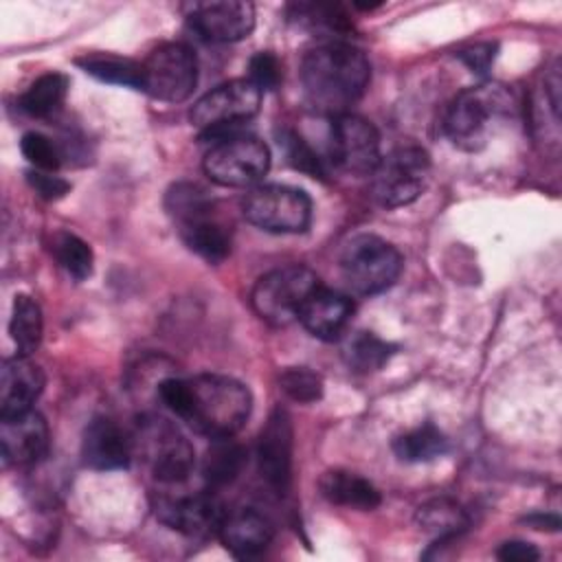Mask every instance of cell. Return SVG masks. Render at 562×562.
<instances>
[{
    "instance_id": "cell-7",
    "label": "cell",
    "mask_w": 562,
    "mask_h": 562,
    "mask_svg": "<svg viewBox=\"0 0 562 562\" xmlns=\"http://www.w3.org/2000/svg\"><path fill=\"white\" fill-rule=\"evenodd\" d=\"M342 279L356 294H380L402 272L400 250L378 235H356L340 252Z\"/></svg>"
},
{
    "instance_id": "cell-17",
    "label": "cell",
    "mask_w": 562,
    "mask_h": 562,
    "mask_svg": "<svg viewBox=\"0 0 562 562\" xmlns=\"http://www.w3.org/2000/svg\"><path fill=\"white\" fill-rule=\"evenodd\" d=\"M83 463L92 470H123L130 465L132 439L121 430V426L108 417H94L81 439Z\"/></svg>"
},
{
    "instance_id": "cell-30",
    "label": "cell",
    "mask_w": 562,
    "mask_h": 562,
    "mask_svg": "<svg viewBox=\"0 0 562 562\" xmlns=\"http://www.w3.org/2000/svg\"><path fill=\"white\" fill-rule=\"evenodd\" d=\"M50 252L57 259V263L77 281H83L92 274L94 266V255L92 248L77 237L75 233L68 231H57L50 237Z\"/></svg>"
},
{
    "instance_id": "cell-36",
    "label": "cell",
    "mask_w": 562,
    "mask_h": 562,
    "mask_svg": "<svg viewBox=\"0 0 562 562\" xmlns=\"http://www.w3.org/2000/svg\"><path fill=\"white\" fill-rule=\"evenodd\" d=\"M26 180L31 184V189L42 198V200H59L70 191V184L57 176L55 171H42V169H31L26 171Z\"/></svg>"
},
{
    "instance_id": "cell-4",
    "label": "cell",
    "mask_w": 562,
    "mask_h": 562,
    "mask_svg": "<svg viewBox=\"0 0 562 562\" xmlns=\"http://www.w3.org/2000/svg\"><path fill=\"white\" fill-rule=\"evenodd\" d=\"M509 99L501 86L485 83L459 92L443 116V132L454 147L479 151L485 147L492 123L507 110Z\"/></svg>"
},
{
    "instance_id": "cell-34",
    "label": "cell",
    "mask_w": 562,
    "mask_h": 562,
    "mask_svg": "<svg viewBox=\"0 0 562 562\" xmlns=\"http://www.w3.org/2000/svg\"><path fill=\"white\" fill-rule=\"evenodd\" d=\"M20 149L35 169L55 171L61 165V151L57 143L40 132H26L20 140Z\"/></svg>"
},
{
    "instance_id": "cell-20",
    "label": "cell",
    "mask_w": 562,
    "mask_h": 562,
    "mask_svg": "<svg viewBox=\"0 0 562 562\" xmlns=\"http://www.w3.org/2000/svg\"><path fill=\"white\" fill-rule=\"evenodd\" d=\"M353 303L349 296L318 285L301 307V325L321 340H336L351 321Z\"/></svg>"
},
{
    "instance_id": "cell-26",
    "label": "cell",
    "mask_w": 562,
    "mask_h": 562,
    "mask_svg": "<svg viewBox=\"0 0 562 562\" xmlns=\"http://www.w3.org/2000/svg\"><path fill=\"white\" fill-rule=\"evenodd\" d=\"M42 310L37 301L29 294H15L11 305V321H9V334L18 347L20 356H31L42 340Z\"/></svg>"
},
{
    "instance_id": "cell-21",
    "label": "cell",
    "mask_w": 562,
    "mask_h": 562,
    "mask_svg": "<svg viewBox=\"0 0 562 562\" xmlns=\"http://www.w3.org/2000/svg\"><path fill=\"white\" fill-rule=\"evenodd\" d=\"M176 228L184 246L209 263H220L231 252V233L226 224L217 220L215 211L178 222Z\"/></svg>"
},
{
    "instance_id": "cell-3",
    "label": "cell",
    "mask_w": 562,
    "mask_h": 562,
    "mask_svg": "<svg viewBox=\"0 0 562 562\" xmlns=\"http://www.w3.org/2000/svg\"><path fill=\"white\" fill-rule=\"evenodd\" d=\"M132 450L140 454L151 476L165 485H178L189 479L195 465V452L189 439L169 419L145 415L136 424Z\"/></svg>"
},
{
    "instance_id": "cell-6",
    "label": "cell",
    "mask_w": 562,
    "mask_h": 562,
    "mask_svg": "<svg viewBox=\"0 0 562 562\" xmlns=\"http://www.w3.org/2000/svg\"><path fill=\"white\" fill-rule=\"evenodd\" d=\"M261 90L248 79H231L200 97L191 108V123L202 136L220 140L239 134L237 127L259 112Z\"/></svg>"
},
{
    "instance_id": "cell-10",
    "label": "cell",
    "mask_w": 562,
    "mask_h": 562,
    "mask_svg": "<svg viewBox=\"0 0 562 562\" xmlns=\"http://www.w3.org/2000/svg\"><path fill=\"white\" fill-rule=\"evenodd\" d=\"M244 217L268 233H303L312 222L305 191L288 184H257L241 202Z\"/></svg>"
},
{
    "instance_id": "cell-32",
    "label": "cell",
    "mask_w": 562,
    "mask_h": 562,
    "mask_svg": "<svg viewBox=\"0 0 562 562\" xmlns=\"http://www.w3.org/2000/svg\"><path fill=\"white\" fill-rule=\"evenodd\" d=\"M279 386L281 391L299 402V404H312L321 400L323 395V380L318 373L310 371L307 367H288L279 373Z\"/></svg>"
},
{
    "instance_id": "cell-39",
    "label": "cell",
    "mask_w": 562,
    "mask_h": 562,
    "mask_svg": "<svg viewBox=\"0 0 562 562\" xmlns=\"http://www.w3.org/2000/svg\"><path fill=\"white\" fill-rule=\"evenodd\" d=\"M527 522L533 529H551V531H555L560 527V518L553 516V514H544V516L542 514H533V516L527 518Z\"/></svg>"
},
{
    "instance_id": "cell-1",
    "label": "cell",
    "mask_w": 562,
    "mask_h": 562,
    "mask_svg": "<svg viewBox=\"0 0 562 562\" xmlns=\"http://www.w3.org/2000/svg\"><path fill=\"white\" fill-rule=\"evenodd\" d=\"M158 395L173 415L209 439L233 437L252 408L248 386L217 373L162 380Z\"/></svg>"
},
{
    "instance_id": "cell-12",
    "label": "cell",
    "mask_w": 562,
    "mask_h": 562,
    "mask_svg": "<svg viewBox=\"0 0 562 562\" xmlns=\"http://www.w3.org/2000/svg\"><path fill=\"white\" fill-rule=\"evenodd\" d=\"M329 160L351 176H371L380 160V134L358 114H338L329 127Z\"/></svg>"
},
{
    "instance_id": "cell-16",
    "label": "cell",
    "mask_w": 562,
    "mask_h": 562,
    "mask_svg": "<svg viewBox=\"0 0 562 562\" xmlns=\"http://www.w3.org/2000/svg\"><path fill=\"white\" fill-rule=\"evenodd\" d=\"M0 443L7 463L31 465L48 452V424L33 408L18 415L0 417Z\"/></svg>"
},
{
    "instance_id": "cell-29",
    "label": "cell",
    "mask_w": 562,
    "mask_h": 562,
    "mask_svg": "<svg viewBox=\"0 0 562 562\" xmlns=\"http://www.w3.org/2000/svg\"><path fill=\"white\" fill-rule=\"evenodd\" d=\"M417 522L424 531L441 540L454 538L468 527L465 512L450 498H432L417 509Z\"/></svg>"
},
{
    "instance_id": "cell-23",
    "label": "cell",
    "mask_w": 562,
    "mask_h": 562,
    "mask_svg": "<svg viewBox=\"0 0 562 562\" xmlns=\"http://www.w3.org/2000/svg\"><path fill=\"white\" fill-rule=\"evenodd\" d=\"M77 66L103 83L125 86L134 90L143 88V64L130 57L112 53H86L77 59Z\"/></svg>"
},
{
    "instance_id": "cell-31",
    "label": "cell",
    "mask_w": 562,
    "mask_h": 562,
    "mask_svg": "<svg viewBox=\"0 0 562 562\" xmlns=\"http://www.w3.org/2000/svg\"><path fill=\"white\" fill-rule=\"evenodd\" d=\"M290 20L316 31V33H327V35H340L351 29L347 13L342 11L340 4H321V2H299L290 4Z\"/></svg>"
},
{
    "instance_id": "cell-22",
    "label": "cell",
    "mask_w": 562,
    "mask_h": 562,
    "mask_svg": "<svg viewBox=\"0 0 562 562\" xmlns=\"http://www.w3.org/2000/svg\"><path fill=\"white\" fill-rule=\"evenodd\" d=\"M318 487L329 503L351 507V509L371 512L382 501L378 487L369 479L349 470H327L321 476Z\"/></svg>"
},
{
    "instance_id": "cell-13",
    "label": "cell",
    "mask_w": 562,
    "mask_h": 562,
    "mask_svg": "<svg viewBox=\"0 0 562 562\" xmlns=\"http://www.w3.org/2000/svg\"><path fill=\"white\" fill-rule=\"evenodd\" d=\"M189 26L209 42H239L255 29V7L244 0L184 4Z\"/></svg>"
},
{
    "instance_id": "cell-37",
    "label": "cell",
    "mask_w": 562,
    "mask_h": 562,
    "mask_svg": "<svg viewBox=\"0 0 562 562\" xmlns=\"http://www.w3.org/2000/svg\"><path fill=\"white\" fill-rule=\"evenodd\" d=\"M457 57L472 70V72H485L490 68V64L496 57V44L483 42V44H474L470 48H463L457 53Z\"/></svg>"
},
{
    "instance_id": "cell-15",
    "label": "cell",
    "mask_w": 562,
    "mask_h": 562,
    "mask_svg": "<svg viewBox=\"0 0 562 562\" xmlns=\"http://www.w3.org/2000/svg\"><path fill=\"white\" fill-rule=\"evenodd\" d=\"M154 514L169 529H176L187 536H206L220 529V522L226 512L211 492H195L156 496Z\"/></svg>"
},
{
    "instance_id": "cell-2",
    "label": "cell",
    "mask_w": 562,
    "mask_h": 562,
    "mask_svg": "<svg viewBox=\"0 0 562 562\" xmlns=\"http://www.w3.org/2000/svg\"><path fill=\"white\" fill-rule=\"evenodd\" d=\"M371 79L367 55L340 40H327L305 53L301 86L305 101L321 114L338 116L362 97Z\"/></svg>"
},
{
    "instance_id": "cell-38",
    "label": "cell",
    "mask_w": 562,
    "mask_h": 562,
    "mask_svg": "<svg viewBox=\"0 0 562 562\" xmlns=\"http://www.w3.org/2000/svg\"><path fill=\"white\" fill-rule=\"evenodd\" d=\"M496 555L505 562H533L540 558V551L529 544V542H522V540H509V542H503L496 551Z\"/></svg>"
},
{
    "instance_id": "cell-28",
    "label": "cell",
    "mask_w": 562,
    "mask_h": 562,
    "mask_svg": "<svg viewBox=\"0 0 562 562\" xmlns=\"http://www.w3.org/2000/svg\"><path fill=\"white\" fill-rule=\"evenodd\" d=\"M395 345L378 338L371 331H358L347 338L342 347V358L347 367L356 373H371L384 367V362L393 356Z\"/></svg>"
},
{
    "instance_id": "cell-9",
    "label": "cell",
    "mask_w": 562,
    "mask_h": 562,
    "mask_svg": "<svg viewBox=\"0 0 562 562\" xmlns=\"http://www.w3.org/2000/svg\"><path fill=\"white\" fill-rule=\"evenodd\" d=\"M270 169V149L250 134H233L213 143L204 156V173L220 187H257Z\"/></svg>"
},
{
    "instance_id": "cell-18",
    "label": "cell",
    "mask_w": 562,
    "mask_h": 562,
    "mask_svg": "<svg viewBox=\"0 0 562 562\" xmlns=\"http://www.w3.org/2000/svg\"><path fill=\"white\" fill-rule=\"evenodd\" d=\"M44 389V373L29 356L4 358L0 369V417L24 413Z\"/></svg>"
},
{
    "instance_id": "cell-8",
    "label": "cell",
    "mask_w": 562,
    "mask_h": 562,
    "mask_svg": "<svg viewBox=\"0 0 562 562\" xmlns=\"http://www.w3.org/2000/svg\"><path fill=\"white\" fill-rule=\"evenodd\" d=\"M430 158L417 145H402L380 156L371 171V195L384 209H397L415 202L426 189Z\"/></svg>"
},
{
    "instance_id": "cell-24",
    "label": "cell",
    "mask_w": 562,
    "mask_h": 562,
    "mask_svg": "<svg viewBox=\"0 0 562 562\" xmlns=\"http://www.w3.org/2000/svg\"><path fill=\"white\" fill-rule=\"evenodd\" d=\"M246 463V450L233 439H213L202 461V476L211 490L233 483Z\"/></svg>"
},
{
    "instance_id": "cell-35",
    "label": "cell",
    "mask_w": 562,
    "mask_h": 562,
    "mask_svg": "<svg viewBox=\"0 0 562 562\" xmlns=\"http://www.w3.org/2000/svg\"><path fill=\"white\" fill-rule=\"evenodd\" d=\"M250 83H255L261 92L274 90L281 83V61L270 50H261L250 57L248 61V77Z\"/></svg>"
},
{
    "instance_id": "cell-14",
    "label": "cell",
    "mask_w": 562,
    "mask_h": 562,
    "mask_svg": "<svg viewBox=\"0 0 562 562\" xmlns=\"http://www.w3.org/2000/svg\"><path fill=\"white\" fill-rule=\"evenodd\" d=\"M292 419L283 408H274L257 439V465L266 485L285 494L292 483Z\"/></svg>"
},
{
    "instance_id": "cell-19",
    "label": "cell",
    "mask_w": 562,
    "mask_h": 562,
    "mask_svg": "<svg viewBox=\"0 0 562 562\" xmlns=\"http://www.w3.org/2000/svg\"><path fill=\"white\" fill-rule=\"evenodd\" d=\"M217 533L235 558H252L272 542L274 525L261 512L241 507L224 514Z\"/></svg>"
},
{
    "instance_id": "cell-5",
    "label": "cell",
    "mask_w": 562,
    "mask_h": 562,
    "mask_svg": "<svg viewBox=\"0 0 562 562\" xmlns=\"http://www.w3.org/2000/svg\"><path fill=\"white\" fill-rule=\"evenodd\" d=\"M321 285L316 272L301 263L274 268L257 279L250 303L261 321L274 327H285L299 321L307 296Z\"/></svg>"
},
{
    "instance_id": "cell-33",
    "label": "cell",
    "mask_w": 562,
    "mask_h": 562,
    "mask_svg": "<svg viewBox=\"0 0 562 562\" xmlns=\"http://www.w3.org/2000/svg\"><path fill=\"white\" fill-rule=\"evenodd\" d=\"M279 143L283 145L285 149V156L290 160V165L312 178H321L325 180L327 171L323 167V160L314 154V149L292 130H281L279 132Z\"/></svg>"
},
{
    "instance_id": "cell-27",
    "label": "cell",
    "mask_w": 562,
    "mask_h": 562,
    "mask_svg": "<svg viewBox=\"0 0 562 562\" xmlns=\"http://www.w3.org/2000/svg\"><path fill=\"white\" fill-rule=\"evenodd\" d=\"M393 452L400 461H406V463L432 461L448 452V439L437 426L422 424V426L400 435L393 441Z\"/></svg>"
},
{
    "instance_id": "cell-11",
    "label": "cell",
    "mask_w": 562,
    "mask_h": 562,
    "mask_svg": "<svg viewBox=\"0 0 562 562\" xmlns=\"http://www.w3.org/2000/svg\"><path fill=\"white\" fill-rule=\"evenodd\" d=\"M198 83V59L184 42H165L143 61V88L167 103L184 101Z\"/></svg>"
},
{
    "instance_id": "cell-25",
    "label": "cell",
    "mask_w": 562,
    "mask_h": 562,
    "mask_svg": "<svg viewBox=\"0 0 562 562\" xmlns=\"http://www.w3.org/2000/svg\"><path fill=\"white\" fill-rule=\"evenodd\" d=\"M68 79L61 72L40 75L20 97V110L33 119H48L66 101Z\"/></svg>"
}]
</instances>
